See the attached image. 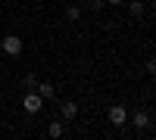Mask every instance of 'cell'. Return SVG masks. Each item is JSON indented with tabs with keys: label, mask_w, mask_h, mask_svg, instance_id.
I'll return each instance as SVG.
<instances>
[{
	"label": "cell",
	"mask_w": 156,
	"mask_h": 140,
	"mask_svg": "<svg viewBox=\"0 0 156 140\" xmlns=\"http://www.w3.org/2000/svg\"><path fill=\"white\" fill-rule=\"evenodd\" d=\"M0 50H3L6 56H19L22 53V37L19 34H6L3 41H0Z\"/></svg>",
	"instance_id": "6da1fadb"
},
{
	"label": "cell",
	"mask_w": 156,
	"mask_h": 140,
	"mask_svg": "<svg viewBox=\"0 0 156 140\" xmlns=\"http://www.w3.org/2000/svg\"><path fill=\"white\" fill-rule=\"evenodd\" d=\"M22 106H25V112H37L44 106V97L37 94V90H31V94H25V100H22Z\"/></svg>",
	"instance_id": "7a4b0ae2"
},
{
	"label": "cell",
	"mask_w": 156,
	"mask_h": 140,
	"mask_svg": "<svg viewBox=\"0 0 156 140\" xmlns=\"http://www.w3.org/2000/svg\"><path fill=\"white\" fill-rule=\"evenodd\" d=\"M109 125H115V128H122V125L128 121V112H125V106H109Z\"/></svg>",
	"instance_id": "3957f363"
},
{
	"label": "cell",
	"mask_w": 156,
	"mask_h": 140,
	"mask_svg": "<svg viewBox=\"0 0 156 140\" xmlns=\"http://www.w3.org/2000/svg\"><path fill=\"white\" fill-rule=\"evenodd\" d=\"M59 112H62V118H66V121H72V118L78 115V103H72V100H66V103L59 106Z\"/></svg>",
	"instance_id": "277c9868"
},
{
	"label": "cell",
	"mask_w": 156,
	"mask_h": 140,
	"mask_svg": "<svg viewBox=\"0 0 156 140\" xmlns=\"http://www.w3.org/2000/svg\"><path fill=\"white\" fill-rule=\"evenodd\" d=\"M128 118H131V121H134V128H140V131H144L147 125H150V115H147L144 109H140V112H134V115H128Z\"/></svg>",
	"instance_id": "5b68a950"
},
{
	"label": "cell",
	"mask_w": 156,
	"mask_h": 140,
	"mask_svg": "<svg viewBox=\"0 0 156 140\" xmlns=\"http://www.w3.org/2000/svg\"><path fill=\"white\" fill-rule=\"evenodd\" d=\"M34 90H37V94H41L44 100H53V97H56V90H53V84H50V81H41V84H37V87H34Z\"/></svg>",
	"instance_id": "8992f818"
},
{
	"label": "cell",
	"mask_w": 156,
	"mask_h": 140,
	"mask_svg": "<svg viewBox=\"0 0 156 140\" xmlns=\"http://www.w3.org/2000/svg\"><path fill=\"white\" fill-rule=\"evenodd\" d=\"M128 12H131V19H140L144 16V0H131V3H128Z\"/></svg>",
	"instance_id": "52a82bcc"
},
{
	"label": "cell",
	"mask_w": 156,
	"mask_h": 140,
	"mask_svg": "<svg viewBox=\"0 0 156 140\" xmlns=\"http://www.w3.org/2000/svg\"><path fill=\"white\" fill-rule=\"evenodd\" d=\"M66 19H69V22H78V19H81V6L69 3V6H66Z\"/></svg>",
	"instance_id": "ba28073f"
},
{
	"label": "cell",
	"mask_w": 156,
	"mask_h": 140,
	"mask_svg": "<svg viewBox=\"0 0 156 140\" xmlns=\"http://www.w3.org/2000/svg\"><path fill=\"white\" fill-rule=\"evenodd\" d=\"M62 131H66V128H62V121H50V128H47L50 137H62Z\"/></svg>",
	"instance_id": "9c48e42d"
},
{
	"label": "cell",
	"mask_w": 156,
	"mask_h": 140,
	"mask_svg": "<svg viewBox=\"0 0 156 140\" xmlns=\"http://www.w3.org/2000/svg\"><path fill=\"white\" fill-rule=\"evenodd\" d=\"M22 87H25V90H34V87H37V75H25Z\"/></svg>",
	"instance_id": "30bf717a"
},
{
	"label": "cell",
	"mask_w": 156,
	"mask_h": 140,
	"mask_svg": "<svg viewBox=\"0 0 156 140\" xmlns=\"http://www.w3.org/2000/svg\"><path fill=\"white\" fill-rule=\"evenodd\" d=\"M144 72L150 75V78H156V59H147L144 62Z\"/></svg>",
	"instance_id": "8fae6325"
},
{
	"label": "cell",
	"mask_w": 156,
	"mask_h": 140,
	"mask_svg": "<svg viewBox=\"0 0 156 140\" xmlns=\"http://www.w3.org/2000/svg\"><path fill=\"white\" fill-rule=\"evenodd\" d=\"M103 3H106V0H87V6H90V9H103Z\"/></svg>",
	"instance_id": "7c38bea8"
},
{
	"label": "cell",
	"mask_w": 156,
	"mask_h": 140,
	"mask_svg": "<svg viewBox=\"0 0 156 140\" xmlns=\"http://www.w3.org/2000/svg\"><path fill=\"white\" fill-rule=\"evenodd\" d=\"M106 3H109V6H122L125 0H106Z\"/></svg>",
	"instance_id": "4fadbf2b"
},
{
	"label": "cell",
	"mask_w": 156,
	"mask_h": 140,
	"mask_svg": "<svg viewBox=\"0 0 156 140\" xmlns=\"http://www.w3.org/2000/svg\"><path fill=\"white\" fill-rule=\"evenodd\" d=\"M153 9H156V0H153Z\"/></svg>",
	"instance_id": "5bb4252c"
}]
</instances>
